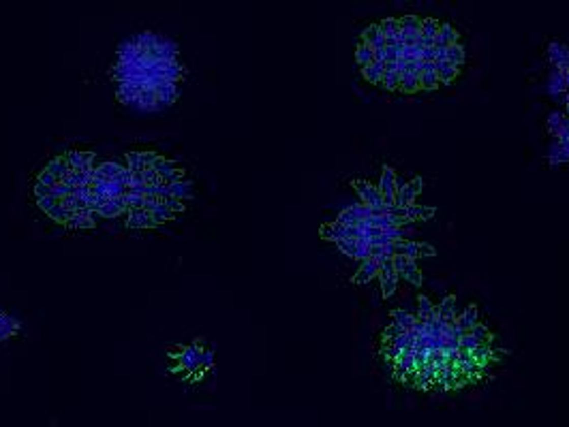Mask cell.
<instances>
[{
	"label": "cell",
	"instance_id": "24",
	"mask_svg": "<svg viewBox=\"0 0 569 427\" xmlns=\"http://www.w3.org/2000/svg\"><path fill=\"white\" fill-rule=\"evenodd\" d=\"M434 310V304L428 299V297H420V308H417V316L420 318H426L430 312Z\"/></svg>",
	"mask_w": 569,
	"mask_h": 427
},
{
	"label": "cell",
	"instance_id": "17",
	"mask_svg": "<svg viewBox=\"0 0 569 427\" xmlns=\"http://www.w3.org/2000/svg\"><path fill=\"white\" fill-rule=\"evenodd\" d=\"M392 322H394L396 327H400V329L411 331V329L420 322V318H417V314H413V312H407V310H394V312H392Z\"/></svg>",
	"mask_w": 569,
	"mask_h": 427
},
{
	"label": "cell",
	"instance_id": "13",
	"mask_svg": "<svg viewBox=\"0 0 569 427\" xmlns=\"http://www.w3.org/2000/svg\"><path fill=\"white\" fill-rule=\"evenodd\" d=\"M360 272L355 276V282L364 284V282H370L375 276H379V269H381V263H383V258H375V256H368L364 258V261H360Z\"/></svg>",
	"mask_w": 569,
	"mask_h": 427
},
{
	"label": "cell",
	"instance_id": "3",
	"mask_svg": "<svg viewBox=\"0 0 569 427\" xmlns=\"http://www.w3.org/2000/svg\"><path fill=\"white\" fill-rule=\"evenodd\" d=\"M97 154L71 150L54 156L39 171L35 182V201L41 212L67 228H95L90 214L88 186Z\"/></svg>",
	"mask_w": 569,
	"mask_h": 427
},
{
	"label": "cell",
	"instance_id": "18",
	"mask_svg": "<svg viewBox=\"0 0 569 427\" xmlns=\"http://www.w3.org/2000/svg\"><path fill=\"white\" fill-rule=\"evenodd\" d=\"M405 218H407V222H411V220H428V218H432L434 216V207H426V205H409V207H405Z\"/></svg>",
	"mask_w": 569,
	"mask_h": 427
},
{
	"label": "cell",
	"instance_id": "10",
	"mask_svg": "<svg viewBox=\"0 0 569 427\" xmlns=\"http://www.w3.org/2000/svg\"><path fill=\"white\" fill-rule=\"evenodd\" d=\"M422 192V180L420 178H413L409 182H405L398 188V194H396V207H400V210H405V207L413 205L415 203V196Z\"/></svg>",
	"mask_w": 569,
	"mask_h": 427
},
{
	"label": "cell",
	"instance_id": "22",
	"mask_svg": "<svg viewBox=\"0 0 569 427\" xmlns=\"http://www.w3.org/2000/svg\"><path fill=\"white\" fill-rule=\"evenodd\" d=\"M355 60H357V64L364 69V67L372 64V60H375V51H372V47H368L366 43H360L357 49H355Z\"/></svg>",
	"mask_w": 569,
	"mask_h": 427
},
{
	"label": "cell",
	"instance_id": "7",
	"mask_svg": "<svg viewBox=\"0 0 569 427\" xmlns=\"http://www.w3.org/2000/svg\"><path fill=\"white\" fill-rule=\"evenodd\" d=\"M392 256H409V258L434 256V248L428 244H415V242H407V239H398V242L392 244Z\"/></svg>",
	"mask_w": 569,
	"mask_h": 427
},
{
	"label": "cell",
	"instance_id": "1",
	"mask_svg": "<svg viewBox=\"0 0 569 427\" xmlns=\"http://www.w3.org/2000/svg\"><path fill=\"white\" fill-rule=\"evenodd\" d=\"M186 69L178 43L157 30H139L122 41L111 62V81L124 107L152 113L180 96Z\"/></svg>",
	"mask_w": 569,
	"mask_h": 427
},
{
	"label": "cell",
	"instance_id": "11",
	"mask_svg": "<svg viewBox=\"0 0 569 427\" xmlns=\"http://www.w3.org/2000/svg\"><path fill=\"white\" fill-rule=\"evenodd\" d=\"M19 331H22V322L9 314V312L0 310V346L7 344L9 340H13Z\"/></svg>",
	"mask_w": 569,
	"mask_h": 427
},
{
	"label": "cell",
	"instance_id": "16",
	"mask_svg": "<svg viewBox=\"0 0 569 427\" xmlns=\"http://www.w3.org/2000/svg\"><path fill=\"white\" fill-rule=\"evenodd\" d=\"M458 43V32L456 28H452L450 24H441L437 39H434V47H452Z\"/></svg>",
	"mask_w": 569,
	"mask_h": 427
},
{
	"label": "cell",
	"instance_id": "19",
	"mask_svg": "<svg viewBox=\"0 0 569 427\" xmlns=\"http://www.w3.org/2000/svg\"><path fill=\"white\" fill-rule=\"evenodd\" d=\"M458 71H460V69L452 67L450 62H439V64H437V75H439V83H441V86H447V83H452L454 79H456Z\"/></svg>",
	"mask_w": 569,
	"mask_h": 427
},
{
	"label": "cell",
	"instance_id": "20",
	"mask_svg": "<svg viewBox=\"0 0 569 427\" xmlns=\"http://www.w3.org/2000/svg\"><path fill=\"white\" fill-rule=\"evenodd\" d=\"M569 124V120L565 116H561V113H552L550 118H548V133L552 135V139H556L558 135H561V130Z\"/></svg>",
	"mask_w": 569,
	"mask_h": 427
},
{
	"label": "cell",
	"instance_id": "6",
	"mask_svg": "<svg viewBox=\"0 0 569 427\" xmlns=\"http://www.w3.org/2000/svg\"><path fill=\"white\" fill-rule=\"evenodd\" d=\"M353 188H355L357 194H360L362 205H366L368 210H372V212H385V214L392 212V207L385 205V199H383V194H381L379 186L368 184V182H362V180H355V182H353Z\"/></svg>",
	"mask_w": 569,
	"mask_h": 427
},
{
	"label": "cell",
	"instance_id": "5",
	"mask_svg": "<svg viewBox=\"0 0 569 427\" xmlns=\"http://www.w3.org/2000/svg\"><path fill=\"white\" fill-rule=\"evenodd\" d=\"M178 366L189 370V372H195V370H201L205 366H210L212 363V352L205 348V346H199V344H191L182 348V352L178 357Z\"/></svg>",
	"mask_w": 569,
	"mask_h": 427
},
{
	"label": "cell",
	"instance_id": "14",
	"mask_svg": "<svg viewBox=\"0 0 569 427\" xmlns=\"http://www.w3.org/2000/svg\"><path fill=\"white\" fill-rule=\"evenodd\" d=\"M420 73H422V90H437L441 86L439 75H437V64H434V62H422Z\"/></svg>",
	"mask_w": 569,
	"mask_h": 427
},
{
	"label": "cell",
	"instance_id": "15",
	"mask_svg": "<svg viewBox=\"0 0 569 427\" xmlns=\"http://www.w3.org/2000/svg\"><path fill=\"white\" fill-rule=\"evenodd\" d=\"M441 28V22L437 19H422V35H420V43L422 47H434V39H437V32Z\"/></svg>",
	"mask_w": 569,
	"mask_h": 427
},
{
	"label": "cell",
	"instance_id": "8",
	"mask_svg": "<svg viewBox=\"0 0 569 427\" xmlns=\"http://www.w3.org/2000/svg\"><path fill=\"white\" fill-rule=\"evenodd\" d=\"M392 263H394V269L398 278L407 280L409 284H422V272L420 267L415 265V258H409V256H392Z\"/></svg>",
	"mask_w": 569,
	"mask_h": 427
},
{
	"label": "cell",
	"instance_id": "2",
	"mask_svg": "<svg viewBox=\"0 0 569 427\" xmlns=\"http://www.w3.org/2000/svg\"><path fill=\"white\" fill-rule=\"evenodd\" d=\"M127 165V214L129 228H154L186 210L191 180L178 162L159 152H129Z\"/></svg>",
	"mask_w": 569,
	"mask_h": 427
},
{
	"label": "cell",
	"instance_id": "9",
	"mask_svg": "<svg viewBox=\"0 0 569 427\" xmlns=\"http://www.w3.org/2000/svg\"><path fill=\"white\" fill-rule=\"evenodd\" d=\"M398 178H396V171L392 167H383V173H381V184H379V190L383 194L385 205L387 207H396V194H398Z\"/></svg>",
	"mask_w": 569,
	"mask_h": 427
},
{
	"label": "cell",
	"instance_id": "23",
	"mask_svg": "<svg viewBox=\"0 0 569 427\" xmlns=\"http://www.w3.org/2000/svg\"><path fill=\"white\" fill-rule=\"evenodd\" d=\"M445 62H450L452 67H456V69H460L462 67V62H464V49H462V45L460 43H456V45H452L450 49H447V60Z\"/></svg>",
	"mask_w": 569,
	"mask_h": 427
},
{
	"label": "cell",
	"instance_id": "4",
	"mask_svg": "<svg viewBox=\"0 0 569 427\" xmlns=\"http://www.w3.org/2000/svg\"><path fill=\"white\" fill-rule=\"evenodd\" d=\"M90 214L99 220H118L127 214V165L122 160L95 162L88 186Z\"/></svg>",
	"mask_w": 569,
	"mask_h": 427
},
{
	"label": "cell",
	"instance_id": "21",
	"mask_svg": "<svg viewBox=\"0 0 569 427\" xmlns=\"http://www.w3.org/2000/svg\"><path fill=\"white\" fill-rule=\"evenodd\" d=\"M362 75H364L366 81L381 86V81H383V67H379V64H375V62H372V64H368V67L362 69Z\"/></svg>",
	"mask_w": 569,
	"mask_h": 427
},
{
	"label": "cell",
	"instance_id": "12",
	"mask_svg": "<svg viewBox=\"0 0 569 427\" xmlns=\"http://www.w3.org/2000/svg\"><path fill=\"white\" fill-rule=\"evenodd\" d=\"M379 276H381V286H383V295L390 297L392 293H394V288L398 284V274L394 269V263H392V258H383V263H381V269H379Z\"/></svg>",
	"mask_w": 569,
	"mask_h": 427
}]
</instances>
